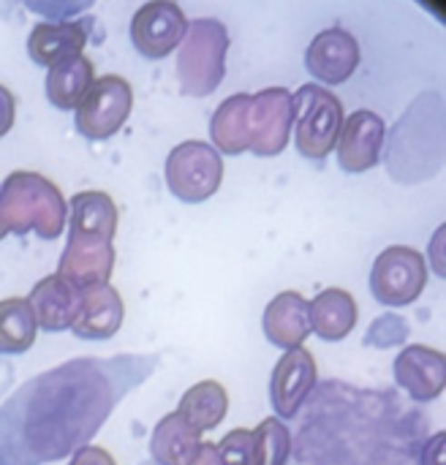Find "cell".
<instances>
[{
  "label": "cell",
  "instance_id": "cell-3",
  "mask_svg": "<svg viewBox=\"0 0 446 465\" xmlns=\"http://www.w3.org/2000/svg\"><path fill=\"white\" fill-rule=\"evenodd\" d=\"M68 242L63 248L57 272L74 289L109 283L114 270L117 204L106 191H79L71 196Z\"/></svg>",
  "mask_w": 446,
  "mask_h": 465
},
{
  "label": "cell",
  "instance_id": "cell-21",
  "mask_svg": "<svg viewBox=\"0 0 446 465\" xmlns=\"http://www.w3.org/2000/svg\"><path fill=\"white\" fill-rule=\"evenodd\" d=\"M202 444V433L177 411L166 414L150 436V458L158 465H188Z\"/></svg>",
  "mask_w": 446,
  "mask_h": 465
},
{
  "label": "cell",
  "instance_id": "cell-14",
  "mask_svg": "<svg viewBox=\"0 0 446 465\" xmlns=\"http://www.w3.org/2000/svg\"><path fill=\"white\" fill-rule=\"evenodd\" d=\"M395 384L403 387L414 401L431 403L444 395L446 387V357L444 351L414 343L401 349L392 365Z\"/></svg>",
  "mask_w": 446,
  "mask_h": 465
},
{
  "label": "cell",
  "instance_id": "cell-5",
  "mask_svg": "<svg viewBox=\"0 0 446 465\" xmlns=\"http://www.w3.org/2000/svg\"><path fill=\"white\" fill-rule=\"evenodd\" d=\"M229 30L221 19L202 16L188 22L177 46V82L185 95L204 98L221 87L226 76Z\"/></svg>",
  "mask_w": 446,
  "mask_h": 465
},
{
  "label": "cell",
  "instance_id": "cell-27",
  "mask_svg": "<svg viewBox=\"0 0 446 465\" xmlns=\"http://www.w3.org/2000/svg\"><path fill=\"white\" fill-rule=\"evenodd\" d=\"M14 117H16V98L5 84H0V139L14 128Z\"/></svg>",
  "mask_w": 446,
  "mask_h": 465
},
{
  "label": "cell",
  "instance_id": "cell-8",
  "mask_svg": "<svg viewBox=\"0 0 446 465\" xmlns=\"http://www.w3.org/2000/svg\"><path fill=\"white\" fill-rule=\"evenodd\" d=\"M428 283L425 256L411 245L384 248L371 270V294L379 305L406 308L420 300Z\"/></svg>",
  "mask_w": 446,
  "mask_h": 465
},
{
  "label": "cell",
  "instance_id": "cell-28",
  "mask_svg": "<svg viewBox=\"0 0 446 465\" xmlns=\"http://www.w3.org/2000/svg\"><path fill=\"white\" fill-rule=\"evenodd\" d=\"M420 463L444 465V433H439V436H433V439H431V444L425 447V452H422Z\"/></svg>",
  "mask_w": 446,
  "mask_h": 465
},
{
  "label": "cell",
  "instance_id": "cell-15",
  "mask_svg": "<svg viewBox=\"0 0 446 465\" xmlns=\"http://www.w3.org/2000/svg\"><path fill=\"white\" fill-rule=\"evenodd\" d=\"M123 319L125 305L120 292L112 283L90 286L79 292V308L71 332L82 341H106L120 332Z\"/></svg>",
  "mask_w": 446,
  "mask_h": 465
},
{
  "label": "cell",
  "instance_id": "cell-18",
  "mask_svg": "<svg viewBox=\"0 0 446 465\" xmlns=\"http://www.w3.org/2000/svg\"><path fill=\"white\" fill-rule=\"evenodd\" d=\"M311 332L322 341L338 343L352 335L360 319V305L346 289H324L308 302Z\"/></svg>",
  "mask_w": 446,
  "mask_h": 465
},
{
  "label": "cell",
  "instance_id": "cell-23",
  "mask_svg": "<svg viewBox=\"0 0 446 465\" xmlns=\"http://www.w3.org/2000/svg\"><path fill=\"white\" fill-rule=\"evenodd\" d=\"M35 316L25 297L0 300V354H25L35 343Z\"/></svg>",
  "mask_w": 446,
  "mask_h": 465
},
{
  "label": "cell",
  "instance_id": "cell-9",
  "mask_svg": "<svg viewBox=\"0 0 446 465\" xmlns=\"http://www.w3.org/2000/svg\"><path fill=\"white\" fill-rule=\"evenodd\" d=\"M131 109H134L131 82L120 74H106L90 84V90L74 109V123L84 139L101 142L114 136L125 125Z\"/></svg>",
  "mask_w": 446,
  "mask_h": 465
},
{
  "label": "cell",
  "instance_id": "cell-16",
  "mask_svg": "<svg viewBox=\"0 0 446 465\" xmlns=\"http://www.w3.org/2000/svg\"><path fill=\"white\" fill-rule=\"evenodd\" d=\"M264 338L278 349H300L311 335L308 300L300 292H281L262 316Z\"/></svg>",
  "mask_w": 446,
  "mask_h": 465
},
{
  "label": "cell",
  "instance_id": "cell-19",
  "mask_svg": "<svg viewBox=\"0 0 446 465\" xmlns=\"http://www.w3.org/2000/svg\"><path fill=\"white\" fill-rule=\"evenodd\" d=\"M93 82H95L93 60L84 57L82 52L68 54V57L57 60L55 65H49V71H46V98L57 109H65V112L76 109Z\"/></svg>",
  "mask_w": 446,
  "mask_h": 465
},
{
  "label": "cell",
  "instance_id": "cell-24",
  "mask_svg": "<svg viewBox=\"0 0 446 465\" xmlns=\"http://www.w3.org/2000/svg\"><path fill=\"white\" fill-rule=\"evenodd\" d=\"M259 465H286L292 455V433L278 417H267L253 428Z\"/></svg>",
  "mask_w": 446,
  "mask_h": 465
},
{
  "label": "cell",
  "instance_id": "cell-22",
  "mask_svg": "<svg viewBox=\"0 0 446 465\" xmlns=\"http://www.w3.org/2000/svg\"><path fill=\"white\" fill-rule=\"evenodd\" d=\"M177 414L191 425L196 428L199 433L204 430H213L218 428L226 414H229V392L221 381H213V379H204L199 384H193L183 398H180V406H177Z\"/></svg>",
  "mask_w": 446,
  "mask_h": 465
},
{
  "label": "cell",
  "instance_id": "cell-6",
  "mask_svg": "<svg viewBox=\"0 0 446 465\" xmlns=\"http://www.w3.org/2000/svg\"><path fill=\"white\" fill-rule=\"evenodd\" d=\"M294 98V139H297V150L305 158L322 161L335 150L338 134L343 128V104L341 98L316 84L308 82L302 84L297 93H292Z\"/></svg>",
  "mask_w": 446,
  "mask_h": 465
},
{
  "label": "cell",
  "instance_id": "cell-7",
  "mask_svg": "<svg viewBox=\"0 0 446 465\" xmlns=\"http://www.w3.org/2000/svg\"><path fill=\"white\" fill-rule=\"evenodd\" d=\"M166 183L180 202H207L223 183L221 153L199 139L180 142L166 158Z\"/></svg>",
  "mask_w": 446,
  "mask_h": 465
},
{
  "label": "cell",
  "instance_id": "cell-10",
  "mask_svg": "<svg viewBox=\"0 0 446 465\" xmlns=\"http://www.w3.org/2000/svg\"><path fill=\"white\" fill-rule=\"evenodd\" d=\"M185 30L188 19L183 8L172 0H150L139 5L131 19V41L150 60L172 54L180 46Z\"/></svg>",
  "mask_w": 446,
  "mask_h": 465
},
{
  "label": "cell",
  "instance_id": "cell-17",
  "mask_svg": "<svg viewBox=\"0 0 446 465\" xmlns=\"http://www.w3.org/2000/svg\"><path fill=\"white\" fill-rule=\"evenodd\" d=\"M35 324L46 332H63L71 330L74 319H76V308H79V289H74L71 283H65L60 275H46L41 278L30 297H27Z\"/></svg>",
  "mask_w": 446,
  "mask_h": 465
},
{
  "label": "cell",
  "instance_id": "cell-29",
  "mask_svg": "<svg viewBox=\"0 0 446 465\" xmlns=\"http://www.w3.org/2000/svg\"><path fill=\"white\" fill-rule=\"evenodd\" d=\"M188 465H221V458H218L215 444L202 441V444H199V450H196V455L191 458V463Z\"/></svg>",
  "mask_w": 446,
  "mask_h": 465
},
{
  "label": "cell",
  "instance_id": "cell-26",
  "mask_svg": "<svg viewBox=\"0 0 446 465\" xmlns=\"http://www.w3.org/2000/svg\"><path fill=\"white\" fill-rule=\"evenodd\" d=\"M68 465H117V460L104 447L87 444V447H82V450L74 452V458L68 460Z\"/></svg>",
  "mask_w": 446,
  "mask_h": 465
},
{
  "label": "cell",
  "instance_id": "cell-4",
  "mask_svg": "<svg viewBox=\"0 0 446 465\" xmlns=\"http://www.w3.org/2000/svg\"><path fill=\"white\" fill-rule=\"evenodd\" d=\"M65 218V196L49 177L16 169L0 183V240L27 232H35L41 240H57Z\"/></svg>",
  "mask_w": 446,
  "mask_h": 465
},
{
  "label": "cell",
  "instance_id": "cell-1",
  "mask_svg": "<svg viewBox=\"0 0 446 465\" xmlns=\"http://www.w3.org/2000/svg\"><path fill=\"white\" fill-rule=\"evenodd\" d=\"M155 368V354H117L76 357L33 376L0 406V465L55 463L87 447Z\"/></svg>",
  "mask_w": 446,
  "mask_h": 465
},
{
  "label": "cell",
  "instance_id": "cell-2",
  "mask_svg": "<svg viewBox=\"0 0 446 465\" xmlns=\"http://www.w3.org/2000/svg\"><path fill=\"white\" fill-rule=\"evenodd\" d=\"M294 125V98L286 87H264L253 95H229L210 120V136L218 153H253L275 158L286 150Z\"/></svg>",
  "mask_w": 446,
  "mask_h": 465
},
{
  "label": "cell",
  "instance_id": "cell-25",
  "mask_svg": "<svg viewBox=\"0 0 446 465\" xmlns=\"http://www.w3.org/2000/svg\"><path fill=\"white\" fill-rule=\"evenodd\" d=\"M221 465H259L256 460V441H253V430L248 428H234L229 430L221 444H215Z\"/></svg>",
  "mask_w": 446,
  "mask_h": 465
},
{
  "label": "cell",
  "instance_id": "cell-13",
  "mask_svg": "<svg viewBox=\"0 0 446 465\" xmlns=\"http://www.w3.org/2000/svg\"><path fill=\"white\" fill-rule=\"evenodd\" d=\"M360 65V41L341 25L322 30L305 52V68L324 84H343Z\"/></svg>",
  "mask_w": 446,
  "mask_h": 465
},
{
  "label": "cell",
  "instance_id": "cell-11",
  "mask_svg": "<svg viewBox=\"0 0 446 465\" xmlns=\"http://www.w3.org/2000/svg\"><path fill=\"white\" fill-rule=\"evenodd\" d=\"M319 384V365L308 349L286 351L270 379V401L281 420H294L302 403L316 392Z\"/></svg>",
  "mask_w": 446,
  "mask_h": 465
},
{
  "label": "cell",
  "instance_id": "cell-12",
  "mask_svg": "<svg viewBox=\"0 0 446 465\" xmlns=\"http://www.w3.org/2000/svg\"><path fill=\"white\" fill-rule=\"evenodd\" d=\"M384 120L371 109H357L343 117V128L338 134V161L349 174H362L382 161L384 150Z\"/></svg>",
  "mask_w": 446,
  "mask_h": 465
},
{
  "label": "cell",
  "instance_id": "cell-20",
  "mask_svg": "<svg viewBox=\"0 0 446 465\" xmlns=\"http://www.w3.org/2000/svg\"><path fill=\"white\" fill-rule=\"evenodd\" d=\"M87 44V30L82 22H38L30 30L27 52L38 65H55L68 54H79Z\"/></svg>",
  "mask_w": 446,
  "mask_h": 465
}]
</instances>
